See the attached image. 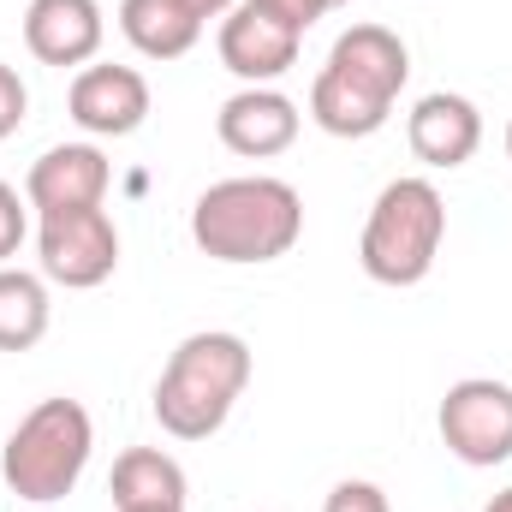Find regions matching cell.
I'll use <instances>...</instances> for the list:
<instances>
[{
    "label": "cell",
    "instance_id": "6da1fadb",
    "mask_svg": "<svg viewBox=\"0 0 512 512\" xmlns=\"http://www.w3.org/2000/svg\"><path fill=\"white\" fill-rule=\"evenodd\" d=\"M304 233V197L286 179L245 173V179H221L191 203V239L197 251L233 268L251 262H280Z\"/></svg>",
    "mask_w": 512,
    "mask_h": 512
},
{
    "label": "cell",
    "instance_id": "7a4b0ae2",
    "mask_svg": "<svg viewBox=\"0 0 512 512\" xmlns=\"http://www.w3.org/2000/svg\"><path fill=\"white\" fill-rule=\"evenodd\" d=\"M251 382V346L227 328L185 334L155 382V423L173 441H209Z\"/></svg>",
    "mask_w": 512,
    "mask_h": 512
},
{
    "label": "cell",
    "instance_id": "3957f363",
    "mask_svg": "<svg viewBox=\"0 0 512 512\" xmlns=\"http://www.w3.org/2000/svg\"><path fill=\"white\" fill-rule=\"evenodd\" d=\"M90 447H96V423L78 399H42L0 447V477L18 501H66L90 465Z\"/></svg>",
    "mask_w": 512,
    "mask_h": 512
},
{
    "label": "cell",
    "instance_id": "277c9868",
    "mask_svg": "<svg viewBox=\"0 0 512 512\" xmlns=\"http://www.w3.org/2000/svg\"><path fill=\"white\" fill-rule=\"evenodd\" d=\"M447 239V203L429 179H393L382 197L370 203L364 239H358V262L376 286H417L429 280L435 256Z\"/></svg>",
    "mask_w": 512,
    "mask_h": 512
},
{
    "label": "cell",
    "instance_id": "5b68a950",
    "mask_svg": "<svg viewBox=\"0 0 512 512\" xmlns=\"http://www.w3.org/2000/svg\"><path fill=\"white\" fill-rule=\"evenodd\" d=\"M36 262L42 280L66 292H90L114 280L120 268V227L108 209H66V215H36Z\"/></svg>",
    "mask_w": 512,
    "mask_h": 512
},
{
    "label": "cell",
    "instance_id": "8992f818",
    "mask_svg": "<svg viewBox=\"0 0 512 512\" xmlns=\"http://www.w3.org/2000/svg\"><path fill=\"white\" fill-rule=\"evenodd\" d=\"M435 429L447 441V453L459 465H477V471H495L512 459V387L495 376H465V382L447 387L441 411H435Z\"/></svg>",
    "mask_w": 512,
    "mask_h": 512
},
{
    "label": "cell",
    "instance_id": "52a82bcc",
    "mask_svg": "<svg viewBox=\"0 0 512 512\" xmlns=\"http://www.w3.org/2000/svg\"><path fill=\"white\" fill-rule=\"evenodd\" d=\"M108 155L96 143H54L48 155L30 161L24 173V203L36 215H66V209H102L108 197Z\"/></svg>",
    "mask_w": 512,
    "mask_h": 512
},
{
    "label": "cell",
    "instance_id": "ba28073f",
    "mask_svg": "<svg viewBox=\"0 0 512 512\" xmlns=\"http://www.w3.org/2000/svg\"><path fill=\"white\" fill-rule=\"evenodd\" d=\"M215 48H221V66H227L233 78H245V84H274V78H286V72L298 66L304 36H298L292 24L268 18L256 0H239V6L221 18Z\"/></svg>",
    "mask_w": 512,
    "mask_h": 512
},
{
    "label": "cell",
    "instance_id": "9c48e42d",
    "mask_svg": "<svg viewBox=\"0 0 512 512\" xmlns=\"http://www.w3.org/2000/svg\"><path fill=\"white\" fill-rule=\"evenodd\" d=\"M298 126H304L298 102L280 96L274 84H245V90L227 96L221 114H215V137H221L233 155H245V161L286 155V149L298 143Z\"/></svg>",
    "mask_w": 512,
    "mask_h": 512
},
{
    "label": "cell",
    "instance_id": "30bf717a",
    "mask_svg": "<svg viewBox=\"0 0 512 512\" xmlns=\"http://www.w3.org/2000/svg\"><path fill=\"white\" fill-rule=\"evenodd\" d=\"M66 108L90 137H131L149 120V84L137 66H84L66 90Z\"/></svg>",
    "mask_w": 512,
    "mask_h": 512
},
{
    "label": "cell",
    "instance_id": "8fae6325",
    "mask_svg": "<svg viewBox=\"0 0 512 512\" xmlns=\"http://www.w3.org/2000/svg\"><path fill=\"white\" fill-rule=\"evenodd\" d=\"M102 6L96 0H30L24 6V48L42 66H90L102 54Z\"/></svg>",
    "mask_w": 512,
    "mask_h": 512
},
{
    "label": "cell",
    "instance_id": "7c38bea8",
    "mask_svg": "<svg viewBox=\"0 0 512 512\" xmlns=\"http://www.w3.org/2000/svg\"><path fill=\"white\" fill-rule=\"evenodd\" d=\"M405 137H411V155H417L423 167L453 173V167H465V161L483 149V114H477L471 96L435 90V96H423V102L411 108Z\"/></svg>",
    "mask_w": 512,
    "mask_h": 512
},
{
    "label": "cell",
    "instance_id": "4fadbf2b",
    "mask_svg": "<svg viewBox=\"0 0 512 512\" xmlns=\"http://www.w3.org/2000/svg\"><path fill=\"white\" fill-rule=\"evenodd\" d=\"M328 66H334L340 78L376 90L382 102H399V90H405V78H411V54H405V42H399L387 24H352V30L328 48Z\"/></svg>",
    "mask_w": 512,
    "mask_h": 512
},
{
    "label": "cell",
    "instance_id": "5bb4252c",
    "mask_svg": "<svg viewBox=\"0 0 512 512\" xmlns=\"http://www.w3.org/2000/svg\"><path fill=\"white\" fill-rule=\"evenodd\" d=\"M120 30L143 60H179L197 48L203 18L185 0H120Z\"/></svg>",
    "mask_w": 512,
    "mask_h": 512
},
{
    "label": "cell",
    "instance_id": "9a60e30c",
    "mask_svg": "<svg viewBox=\"0 0 512 512\" xmlns=\"http://www.w3.org/2000/svg\"><path fill=\"white\" fill-rule=\"evenodd\" d=\"M185 465L167 459L161 447H131L114 459V477H108V495H114V512L131 507H185Z\"/></svg>",
    "mask_w": 512,
    "mask_h": 512
},
{
    "label": "cell",
    "instance_id": "2e32d148",
    "mask_svg": "<svg viewBox=\"0 0 512 512\" xmlns=\"http://www.w3.org/2000/svg\"><path fill=\"white\" fill-rule=\"evenodd\" d=\"M387 114H393V102H382L376 90H364L352 78H340L334 66H322L316 84H310V120L328 137H376L387 126Z\"/></svg>",
    "mask_w": 512,
    "mask_h": 512
},
{
    "label": "cell",
    "instance_id": "e0dca14e",
    "mask_svg": "<svg viewBox=\"0 0 512 512\" xmlns=\"http://www.w3.org/2000/svg\"><path fill=\"white\" fill-rule=\"evenodd\" d=\"M48 280L30 268H0V352H30L48 334Z\"/></svg>",
    "mask_w": 512,
    "mask_h": 512
},
{
    "label": "cell",
    "instance_id": "ac0fdd59",
    "mask_svg": "<svg viewBox=\"0 0 512 512\" xmlns=\"http://www.w3.org/2000/svg\"><path fill=\"white\" fill-rule=\"evenodd\" d=\"M322 512H393V507H387V495L376 489V483H364V477H346V483H334V489H328Z\"/></svg>",
    "mask_w": 512,
    "mask_h": 512
},
{
    "label": "cell",
    "instance_id": "d6986e66",
    "mask_svg": "<svg viewBox=\"0 0 512 512\" xmlns=\"http://www.w3.org/2000/svg\"><path fill=\"white\" fill-rule=\"evenodd\" d=\"M24 233H30V215H24V197L0 179V268L18 256V245H24Z\"/></svg>",
    "mask_w": 512,
    "mask_h": 512
},
{
    "label": "cell",
    "instance_id": "ffe728a7",
    "mask_svg": "<svg viewBox=\"0 0 512 512\" xmlns=\"http://www.w3.org/2000/svg\"><path fill=\"white\" fill-rule=\"evenodd\" d=\"M24 108H30V90H24V78L0 60V137H12V131L24 126Z\"/></svg>",
    "mask_w": 512,
    "mask_h": 512
},
{
    "label": "cell",
    "instance_id": "44dd1931",
    "mask_svg": "<svg viewBox=\"0 0 512 512\" xmlns=\"http://www.w3.org/2000/svg\"><path fill=\"white\" fill-rule=\"evenodd\" d=\"M256 6H262L268 18H280V24H292L298 36H304V30H310V24L322 18V12H334L328 0H256Z\"/></svg>",
    "mask_w": 512,
    "mask_h": 512
},
{
    "label": "cell",
    "instance_id": "7402d4cb",
    "mask_svg": "<svg viewBox=\"0 0 512 512\" xmlns=\"http://www.w3.org/2000/svg\"><path fill=\"white\" fill-rule=\"evenodd\" d=\"M185 6H191V12H197L203 24H209V18H227V12H233L239 0H185Z\"/></svg>",
    "mask_w": 512,
    "mask_h": 512
},
{
    "label": "cell",
    "instance_id": "603a6c76",
    "mask_svg": "<svg viewBox=\"0 0 512 512\" xmlns=\"http://www.w3.org/2000/svg\"><path fill=\"white\" fill-rule=\"evenodd\" d=\"M483 512H512V489H501V495H495V501H489Z\"/></svg>",
    "mask_w": 512,
    "mask_h": 512
},
{
    "label": "cell",
    "instance_id": "cb8c5ba5",
    "mask_svg": "<svg viewBox=\"0 0 512 512\" xmlns=\"http://www.w3.org/2000/svg\"><path fill=\"white\" fill-rule=\"evenodd\" d=\"M131 512H185V507H131Z\"/></svg>",
    "mask_w": 512,
    "mask_h": 512
},
{
    "label": "cell",
    "instance_id": "d4e9b609",
    "mask_svg": "<svg viewBox=\"0 0 512 512\" xmlns=\"http://www.w3.org/2000/svg\"><path fill=\"white\" fill-rule=\"evenodd\" d=\"M507 155H512V120H507Z\"/></svg>",
    "mask_w": 512,
    "mask_h": 512
},
{
    "label": "cell",
    "instance_id": "484cf974",
    "mask_svg": "<svg viewBox=\"0 0 512 512\" xmlns=\"http://www.w3.org/2000/svg\"><path fill=\"white\" fill-rule=\"evenodd\" d=\"M328 6H352V0H328Z\"/></svg>",
    "mask_w": 512,
    "mask_h": 512
}]
</instances>
